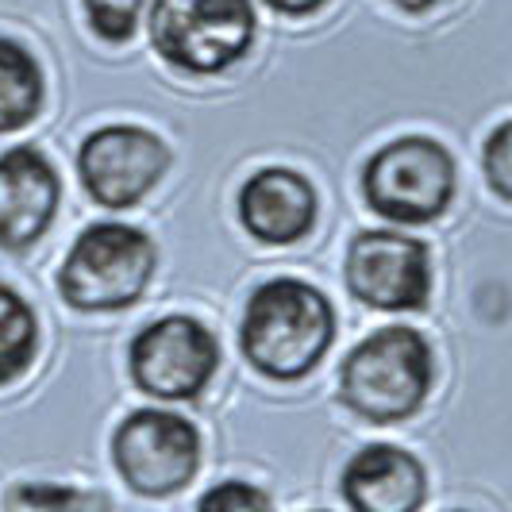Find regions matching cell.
Masks as SVG:
<instances>
[{
    "label": "cell",
    "mask_w": 512,
    "mask_h": 512,
    "mask_svg": "<svg viewBox=\"0 0 512 512\" xmlns=\"http://www.w3.org/2000/svg\"><path fill=\"white\" fill-rule=\"evenodd\" d=\"M62 185L39 147L0 154V247L24 251L54 224Z\"/></svg>",
    "instance_id": "10"
},
{
    "label": "cell",
    "mask_w": 512,
    "mask_h": 512,
    "mask_svg": "<svg viewBox=\"0 0 512 512\" xmlns=\"http://www.w3.org/2000/svg\"><path fill=\"white\" fill-rule=\"evenodd\" d=\"M89 27L101 35L104 43H128L139 27V12L147 0H81Z\"/></svg>",
    "instance_id": "16"
},
{
    "label": "cell",
    "mask_w": 512,
    "mask_h": 512,
    "mask_svg": "<svg viewBox=\"0 0 512 512\" xmlns=\"http://www.w3.org/2000/svg\"><path fill=\"white\" fill-rule=\"evenodd\" d=\"M4 512H108V497L93 493V489L27 482V486H16L8 493Z\"/></svg>",
    "instance_id": "15"
},
{
    "label": "cell",
    "mask_w": 512,
    "mask_h": 512,
    "mask_svg": "<svg viewBox=\"0 0 512 512\" xmlns=\"http://www.w3.org/2000/svg\"><path fill=\"white\" fill-rule=\"evenodd\" d=\"M339 489L351 512H420L428 497V474L405 447L366 443L343 466Z\"/></svg>",
    "instance_id": "11"
},
{
    "label": "cell",
    "mask_w": 512,
    "mask_h": 512,
    "mask_svg": "<svg viewBox=\"0 0 512 512\" xmlns=\"http://www.w3.org/2000/svg\"><path fill=\"white\" fill-rule=\"evenodd\" d=\"M170 170L166 143L135 124H108L89 131L77 151V178L104 208L139 205Z\"/></svg>",
    "instance_id": "8"
},
{
    "label": "cell",
    "mask_w": 512,
    "mask_h": 512,
    "mask_svg": "<svg viewBox=\"0 0 512 512\" xmlns=\"http://www.w3.org/2000/svg\"><path fill=\"white\" fill-rule=\"evenodd\" d=\"M397 8H405V12H424V8H432L439 0H393Z\"/></svg>",
    "instance_id": "20"
},
{
    "label": "cell",
    "mask_w": 512,
    "mask_h": 512,
    "mask_svg": "<svg viewBox=\"0 0 512 512\" xmlns=\"http://www.w3.org/2000/svg\"><path fill=\"white\" fill-rule=\"evenodd\" d=\"M251 0H154L151 43L181 74H224L255 43Z\"/></svg>",
    "instance_id": "4"
},
{
    "label": "cell",
    "mask_w": 512,
    "mask_h": 512,
    "mask_svg": "<svg viewBox=\"0 0 512 512\" xmlns=\"http://www.w3.org/2000/svg\"><path fill=\"white\" fill-rule=\"evenodd\" d=\"M347 289L362 305L378 312H412L424 308L432 293L428 247L401 231L370 228L359 231L347 247Z\"/></svg>",
    "instance_id": "9"
},
{
    "label": "cell",
    "mask_w": 512,
    "mask_h": 512,
    "mask_svg": "<svg viewBox=\"0 0 512 512\" xmlns=\"http://www.w3.org/2000/svg\"><path fill=\"white\" fill-rule=\"evenodd\" d=\"M112 462L139 497H170L201 466V432L170 409H139L112 432Z\"/></svg>",
    "instance_id": "6"
},
{
    "label": "cell",
    "mask_w": 512,
    "mask_h": 512,
    "mask_svg": "<svg viewBox=\"0 0 512 512\" xmlns=\"http://www.w3.org/2000/svg\"><path fill=\"white\" fill-rule=\"evenodd\" d=\"M154 243L147 231L101 220L74 239L58 270V293L81 312H116L143 297L154 274Z\"/></svg>",
    "instance_id": "3"
},
{
    "label": "cell",
    "mask_w": 512,
    "mask_h": 512,
    "mask_svg": "<svg viewBox=\"0 0 512 512\" xmlns=\"http://www.w3.org/2000/svg\"><path fill=\"white\" fill-rule=\"evenodd\" d=\"M39 351V320L12 285L0 282V385L16 382Z\"/></svg>",
    "instance_id": "14"
},
{
    "label": "cell",
    "mask_w": 512,
    "mask_h": 512,
    "mask_svg": "<svg viewBox=\"0 0 512 512\" xmlns=\"http://www.w3.org/2000/svg\"><path fill=\"white\" fill-rule=\"evenodd\" d=\"M362 197L393 224H428L455 197V158L428 135H401L362 166Z\"/></svg>",
    "instance_id": "5"
},
{
    "label": "cell",
    "mask_w": 512,
    "mask_h": 512,
    "mask_svg": "<svg viewBox=\"0 0 512 512\" xmlns=\"http://www.w3.org/2000/svg\"><path fill=\"white\" fill-rule=\"evenodd\" d=\"M216 335L193 316H162L131 339V382L158 401H193L216 374Z\"/></svg>",
    "instance_id": "7"
},
{
    "label": "cell",
    "mask_w": 512,
    "mask_h": 512,
    "mask_svg": "<svg viewBox=\"0 0 512 512\" xmlns=\"http://www.w3.org/2000/svg\"><path fill=\"white\" fill-rule=\"evenodd\" d=\"M482 170H486L489 185L501 201L512 197V124H497L493 135L486 139V151H482Z\"/></svg>",
    "instance_id": "18"
},
{
    "label": "cell",
    "mask_w": 512,
    "mask_h": 512,
    "mask_svg": "<svg viewBox=\"0 0 512 512\" xmlns=\"http://www.w3.org/2000/svg\"><path fill=\"white\" fill-rule=\"evenodd\" d=\"M436 378L432 347L405 324L378 328L339 366V397L370 424H397L420 412Z\"/></svg>",
    "instance_id": "2"
},
{
    "label": "cell",
    "mask_w": 512,
    "mask_h": 512,
    "mask_svg": "<svg viewBox=\"0 0 512 512\" xmlns=\"http://www.w3.org/2000/svg\"><path fill=\"white\" fill-rule=\"evenodd\" d=\"M197 512H274V505L251 482H220L201 497Z\"/></svg>",
    "instance_id": "17"
},
{
    "label": "cell",
    "mask_w": 512,
    "mask_h": 512,
    "mask_svg": "<svg viewBox=\"0 0 512 512\" xmlns=\"http://www.w3.org/2000/svg\"><path fill=\"white\" fill-rule=\"evenodd\" d=\"M43 97H47V81L35 54L16 39L0 35V135L31 124L43 108Z\"/></svg>",
    "instance_id": "13"
},
{
    "label": "cell",
    "mask_w": 512,
    "mask_h": 512,
    "mask_svg": "<svg viewBox=\"0 0 512 512\" xmlns=\"http://www.w3.org/2000/svg\"><path fill=\"white\" fill-rule=\"evenodd\" d=\"M239 220L258 243H270V247L297 243L316 224V189L297 170L266 166L243 181Z\"/></svg>",
    "instance_id": "12"
},
{
    "label": "cell",
    "mask_w": 512,
    "mask_h": 512,
    "mask_svg": "<svg viewBox=\"0 0 512 512\" xmlns=\"http://www.w3.org/2000/svg\"><path fill=\"white\" fill-rule=\"evenodd\" d=\"M335 343L332 301L301 278L258 285L243 308L239 347L258 374L274 382L305 378Z\"/></svg>",
    "instance_id": "1"
},
{
    "label": "cell",
    "mask_w": 512,
    "mask_h": 512,
    "mask_svg": "<svg viewBox=\"0 0 512 512\" xmlns=\"http://www.w3.org/2000/svg\"><path fill=\"white\" fill-rule=\"evenodd\" d=\"M274 12H282V16H312V12H320L328 0H266Z\"/></svg>",
    "instance_id": "19"
}]
</instances>
